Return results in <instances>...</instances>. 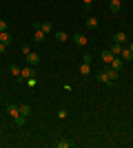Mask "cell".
<instances>
[{"mask_svg":"<svg viewBox=\"0 0 133 148\" xmlns=\"http://www.w3.org/2000/svg\"><path fill=\"white\" fill-rule=\"evenodd\" d=\"M33 75H36V71H33L31 64H27L25 69H20V82H27L29 77H33Z\"/></svg>","mask_w":133,"mask_h":148,"instance_id":"cell-1","label":"cell"},{"mask_svg":"<svg viewBox=\"0 0 133 148\" xmlns=\"http://www.w3.org/2000/svg\"><path fill=\"white\" fill-rule=\"evenodd\" d=\"M98 82H100V84H107V86H111V84H113V80L109 77L107 71H100V73H98Z\"/></svg>","mask_w":133,"mask_h":148,"instance_id":"cell-2","label":"cell"},{"mask_svg":"<svg viewBox=\"0 0 133 148\" xmlns=\"http://www.w3.org/2000/svg\"><path fill=\"white\" fill-rule=\"evenodd\" d=\"M25 58H27V64H31V66H36V64L40 62V56H38V53H33V51H29Z\"/></svg>","mask_w":133,"mask_h":148,"instance_id":"cell-3","label":"cell"},{"mask_svg":"<svg viewBox=\"0 0 133 148\" xmlns=\"http://www.w3.org/2000/svg\"><path fill=\"white\" fill-rule=\"evenodd\" d=\"M73 42L78 44V47H87V36H82V33H76V36H73Z\"/></svg>","mask_w":133,"mask_h":148,"instance_id":"cell-4","label":"cell"},{"mask_svg":"<svg viewBox=\"0 0 133 148\" xmlns=\"http://www.w3.org/2000/svg\"><path fill=\"white\" fill-rule=\"evenodd\" d=\"M44 36H47V33H44V31L40 29V25H38V29L33 31V40H36V42H42V40H44Z\"/></svg>","mask_w":133,"mask_h":148,"instance_id":"cell-5","label":"cell"},{"mask_svg":"<svg viewBox=\"0 0 133 148\" xmlns=\"http://www.w3.org/2000/svg\"><path fill=\"white\" fill-rule=\"evenodd\" d=\"M122 64H124L122 58H113V60H111V69H115V71H122Z\"/></svg>","mask_w":133,"mask_h":148,"instance_id":"cell-6","label":"cell"},{"mask_svg":"<svg viewBox=\"0 0 133 148\" xmlns=\"http://www.w3.org/2000/svg\"><path fill=\"white\" fill-rule=\"evenodd\" d=\"M120 58H122L124 62H131V60H133V51H131V49H122Z\"/></svg>","mask_w":133,"mask_h":148,"instance_id":"cell-7","label":"cell"},{"mask_svg":"<svg viewBox=\"0 0 133 148\" xmlns=\"http://www.w3.org/2000/svg\"><path fill=\"white\" fill-rule=\"evenodd\" d=\"M109 9H111L113 13H118V11L122 9V2H120V0H111V5H109Z\"/></svg>","mask_w":133,"mask_h":148,"instance_id":"cell-8","label":"cell"},{"mask_svg":"<svg viewBox=\"0 0 133 148\" xmlns=\"http://www.w3.org/2000/svg\"><path fill=\"white\" fill-rule=\"evenodd\" d=\"M7 113H9V115H11V117H18L20 115V106H7Z\"/></svg>","mask_w":133,"mask_h":148,"instance_id":"cell-9","label":"cell"},{"mask_svg":"<svg viewBox=\"0 0 133 148\" xmlns=\"http://www.w3.org/2000/svg\"><path fill=\"white\" fill-rule=\"evenodd\" d=\"M113 42L124 44V42H127V36H124V33H115V36H113Z\"/></svg>","mask_w":133,"mask_h":148,"instance_id":"cell-10","label":"cell"},{"mask_svg":"<svg viewBox=\"0 0 133 148\" xmlns=\"http://www.w3.org/2000/svg\"><path fill=\"white\" fill-rule=\"evenodd\" d=\"M53 36H56V40H58V42H67V33H64V31H56Z\"/></svg>","mask_w":133,"mask_h":148,"instance_id":"cell-11","label":"cell"},{"mask_svg":"<svg viewBox=\"0 0 133 148\" xmlns=\"http://www.w3.org/2000/svg\"><path fill=\"white\" fill-rule=\"evenodd\" d=\"M113 53H111V51H104V53H102V60H104V62H107V64H111V60H113Z\"/></svg>","mask_w":133,"mask_h":148,"instance_id":"cell-12","label":"cell"},{"mask_svg":"<svg viewBox=\"0 0 133 148\" xmlns=\"http://www.w3.org/2000/svg\"><path fill=\"white\" fill-rule=\"evenodd\" d=\"M111 53H113V56H120V53H122V47H120L118 42H113V47H111Z\"/></svg>","mask_w":133,"mask_h":148,"instance_id":"cell-13","label":"cell"},{"mask_svg":"<svg viewBox=\"0 0 133 148\" xmlns=\"http://www.w3.org/2000/svg\"><path fill=\"white\" fill-rule=\"evenodd\" d=\"M40 29H42L44 33H51V31H53V27H51V22H42V25H40Z\"/></svg>","mask_w":133,"mask_h":148,"instance_id":"cell-14","label":"cell"},{"mask_svg":"<svg viewBox=\"0 0 133 148\" xmlns=\"http://www.w3.org/2000/svg\"><path fill=\"white\" fill-rule=\"evenodd\" d=\"M80 73H82V75H89V73H91V64H84V62H82V66H80Z\"/></svg>","mask_w":133,"mask_h":148,"instance_id":"cell-15","label":"cell"},{"mask_svg":"<svg viewBox=\"0 0 133 148\" xmlns=\"http://www.w3.org/2000/svg\"><path fill=\"white\" fill-rule=\"evenodd\" d=\"M107 73H109V77H111L113 82L118 80V71H115V69H111V66H109V69H107Z\"/></svg>","mask_w":133,"mask_h":148,"instance_id":"cell-16","label":"cell"},{"mask_svg":"<svg viewBox=\"0 0 133 148\" xmlns=\"http://www.w3.org/2000/svg\"><path fill=\"white\" fill-rule=\"evenodd\" d=\"M87 27L89 29H95V27H98V20L95 18H87Z\"/></svg>","mask_w":133,"mask_h":148,"instance_id":"cell-17","label":"cell"},{"mask_svg":"<svg viewBox=\"0 0 133 148\" xmlns=\"http://www.w3.org/2000/svg\"><path fill=\"white\" fill-rule=\"evenodd\" d=\"M0 42H11V38H9V33H7V31H2V33H0Z\"/></svg>","mask_w":133,"mask_h":148,"instance_id":"cell-18","label":"cell"},{"mask_svg":"<svg viewBox=\"0 0 133 148\" xmlns=\"http://www.w3.org/2000/svg\"><path fill=\"white\" fill-rule=\"evenodd\" d=\"M56 146H58V148H71L73 144H71V142H67V139H62V142H58Z\"/></svg>","mask_w":133,"mask_h":148,"instance_id":"cell-19","label":"cell"},{"mask_svg":"<svg viewBox=\"0 0 133 148\" xmlns=\"http://www.w3.org/2000/svg\"><path fill=\"white\" fill-rule=\"evenodd\" d=\"M29 113H31V108H29L27 104H22V106H20V115H25V117H27Z\"/></svg>","mask_w":133,"mask_h":148,"instance_id":"cell-20","label":"cell"},{"mask_svg":"<svg viewBox=\"0 0 133 148\" xmlns=\"http://www.w3.org/2000/svg\"><path fill=\"white\" fill-rule=\"evenodd\" d=\"M16 126H25V115H18V117H13Z\"/></svg>","mask_w":133,"mask_h":148,"instance_id":"cell-21","label":"cell"},{"mask_svg":"<svg viewBox=\"0 0 133 148\" xmlns=\"http://www.w3.org/2000/svg\"><path fill=\"white\" fill-rule=\"evenodd\" d=\"M9 71H11V75H18V77H20V69L16 66V64H11V66H9Z\"/></svg>","mask_w":133,"mask_h":148,"instance_id":"cell-22","label":"cell"},{"mask_svg":"<svg viewBox=\"0 0 133 148\" xmlns=\"http://www.w3.org/2000/svg\"><path fill=\"white\" fill-rule=\"evenodd\" d=\"M82 62H84V64H91V62H93V58L89 56V53H84V58H82Z\"/></svg>","mask_w":133,"mask_h":148,"instance_id":"cell-23","label":"cell"},{"mask_svg":"<svg viewBox=\"0 0 133 148\" xmlns=\"http://www.w3.org/2000/svg\"><path fill=\"white\" fill-rule=\"evenodd\" d=\"M2 31H7V22L5 20H0V33H2Z\"/></svg>","mask_w":133,"mask_h":148,"instance_id":"cell-24","label":"cell"},{"mask_svg":"<svg viewBox=\"0 0 133 148\" xmlns=\"http://www.w3.org/2000/svg\"><path fill=\"white\" fill-rule=\"evenodd\" d=\"M5 49H7V42H0V53H5Z\"/></svg>","mask_w":133,"mask_h":148,"instance_id":"cell-25","label":"cell"},{"mask_svg":"<svg viewBox=\"0 0 133 148\" xmlns=\"http://www.w3.org/2000/svg\"><path fill=\"white\" fill-rule=\"evenodd\" d=\"M91 2H93V0H84V7H89V5H91Z\"/></svg>","mask_w":133,"mask_h":148,"instance_id":"cell-26","label":"cell"},{"mask_svg":"<svg viewBox=\"0 0 133 148\" xmlns=\"http://www.w3.org/2000/svg\"><path fill=\"white\" fill-rule=\"evenodd\" d=\"M129 49H131V51H133V42H131V44H129Z\"/></svg>","mask_w":133,"mask_h":148,"instance_id":"cell-27","label":"cell"},{"mask_svg":"<svg viewBox=\"0 0 133 148\" xmlns=\"http://www.w3.org/2000/svg\"><path fill=\"white\" fill-rule=\"evenodd\" d=\"M131 124H133V122H131Z\"/></svg>","mask_w":133,"mask_h":148,"instance_id":"cell-28","label":"cell"}]
</instances>
